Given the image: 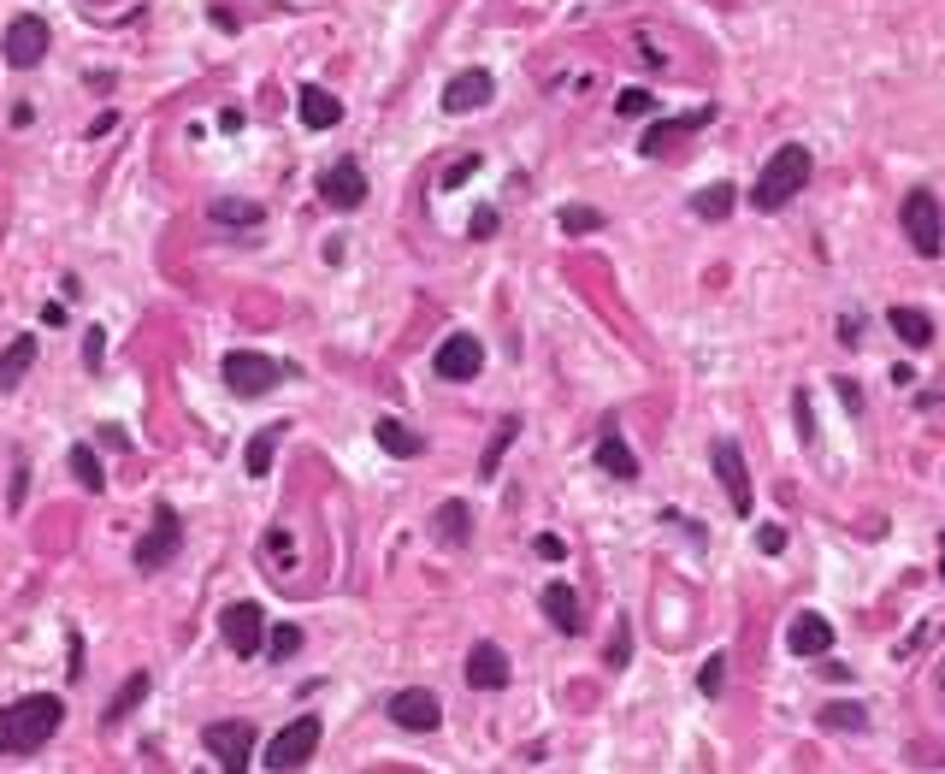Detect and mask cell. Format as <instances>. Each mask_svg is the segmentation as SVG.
I'll list each match as a JSON object with an SVG mask.
<instances>
[{
    "label": "cell",
    "instance_id": "27",
    "mask_svg": "<svg viewBox=\"0 0 945 774\" xmlns=\"http://www.w3.org/2000/svg\"><path fill=\"white\" fill-rule=\"evenodd\" d=\"M816 721L827 733H863V727H869V710H863V704H821Z\"/></svg>",
    "mask_w": 945,
    "mask_h": 774
},
{
    "label": "cell",
    "instance_id": "21",
    "mask_svg": "<svg viewBox=\"0 0 945 774\" xmlns=\"http://www.w3.org/2000/svg\"><path fill=\"white\" fill-rule=\"evenodd\" d=\"M709 119H715L709 107H697V113H686V119H662V125H650V130H644V142H638V154H644V160H656V154H662V148H668L674 136H686V130L709 125Z\"/></svg>",
    "mask_w": 945,
    "mask_h": 774
},
{
    "label": "cell",
    "instance_id": "36",
    "mask_svg": "<svg viewBox=\"0 0 945 774\" xmlns=\"http://www.w3.org/2000/svg\"><path fill=\"white\" fill-rule=\"evenodd\" d=\"M101 361H107V331H101V325H89V331H83V367L95 373Z\"/></svg>",
    "mask_w": 945,
    "mask_h": 774
},
{
    "label": "cell",
    "instance_id": "40",
    "mask_svg": "<svg viewBox=\"0 0 945 774\" xmlns=\"http://www.w3.org/2000/svg\"><path fill=\"white\" fill-rule=\"evenodd\" d=\"M473 172H479V154H461V160H455V166H449V178H443V184H449V190H455V184H467V178H473Z\"/></svg>",
    "mask_w": 945,
    "mask_h": 774
},
{
    "label": "cell",
    "instance_id": "35",
    "mask_svg": "<svg viewBox=\"0 0 945 774\" xmlns=\"http://www.w3.org/2000/svg\"><path fill=\"white\" fill-rule=\"evenodd\" d=\"M597 225H603V213H597V207H562V231H567V237L597 231Z\"/></svg>",
    "mask_w": 945,
    "mask_h": 774
},
{
    "label": "cell",
    "instance_id": "22",
    "mask_svg": "<svg viewBox=\"0 0 945 774\" xmlns=\"http://www.w3.org/2000/svg\"><path fill=\"white\" fill-rule=\"evenodd\" d=\"M30 367H36V337L24 331V337H12V343H6V355H0V390H18Z\"/></svg>",
    "mask_w": 945,
    "mask_h": 774
},
{
    "label": "cell",
    "instance_id": "25",
    "mask_svg": "<svg viewBox=\"0 0 945 774\" xmlns=\"http://www.w3.org/2000/svg\"><path fill=\"white\" fill-rule=\"evenodd\" d=\"M65 467H71V479H77L83 491H95V497L107 491V473H101V461H95L89 444H71V450H65Z\"/></svg>",
    "mask_w": 945,
    "mask_h": 774
},
{
    "label": "cell",
    "instance_id": "43",
    "mask_svg": "<svg viewBox=\"0 0 945 774\" xmlns=\"http://www.w3.org/2000/svg\"><path fill=\"white\" fill-rule=\"evenodd\" d=\"M473 237H497V213H491V207H479V219H473Z\"/></svg>",
    "mask_w": 945,
    "mask_h": 774
},
{
    "label": "cell",
    "instance_id": "18",
    "mask_svg": "<svg viewBox=\"0 0 945 774\" xmlns=\"http://www.w3.org/2000/svg\"><path fill=\"white\" fill-rule=\"evenodd\" d=\"M296 107H302V125L308 130L343 125V101H337L331 89H319V83H302V89H296Z\"/></svg>",
    "mask_w": 945,
    "mask_h": 774
},
{
    "label": "cell",
    "instance_id": "33",
    "mask_svg": "<svg viewBox=\"0 0 945 774\" xmlns=\"http://www.w3.org/2000/svg\"><path fill=\"white\" fill-rule=\"evenodd\" d=\"M697 692H703V698H721V692H727V656H709V662H703Z\"/></svg>",
    "mask_w": 945,
    "mask_h": 774
},
{
    "label": "cell",
    "instance_id": "19",
    "mask_svg": "<svg viewBox=\"0 0 945 774\" xmlns=\"http://www.w3.org/2000/svg\"><path fill=\"white\" fill-rule=\"evenodd\" d=\"M432 538H438V544H449V550L473 544V509H467L461 497H449V503H438V515H432Z\"/></svg>",
    "mask_w": 945,
    "mask_h": 774
},
{
    "label": "cell",
    "instance_id": "12",
    "mask_svg": "<svg viewBox=\"0 0 945 774\" xmlns=\"http://www.w3.org/2000/svg\"><path fill=\"white\" fill-rule=\"evenodd\" d=\"M390 721H396L402 733H438L443 727L438 692H426V686H402V692H390Z\"/></svg>",
    "mask_w": 945,
    "mask_h": 774
},
{
    "label": "cell",
    "instance_id": "39",
    "mask_svg": "<svg viewBox=\"0 0 945 774\" xmlns=\"http://www.w3.org/2000/svg\"><path fill=\"white\" fill-rule=\"evenodd\" d=\"M532 550H538L544 562H562V556H567V544L556 538V532H538V538H532Z\"/></svg>",
    "mask_w": 945,
    "mask_h": 774
},
{
    "label": "cell",
    "instance_id": "26",
    "mask_svg": "<svg viewBox=\"0 0 945 774\" xmlns=\"http://www.w3.org/2000/svg\"><path fill=\"white\" fill-rule=\"evenodd\" d=\"M886 320H892V331H898L910 349H928V343H934V320H928L922 308H892Z\"/></svg>",
    "mask_w": 945,
    "mask_h": 774
},
{
    "label": "cell",
    "instance_id": "38",
    "mask_svg": "<svg viewBox=\"0 0 945 774\" xmlns=\"http://www.w3.org/2000/svg\"><path fill=\"white\" fill-rule=\"evenodd\" d=\"M756 550H762V556H780V550H786V526H756Z\"/></svg>",
    "mask_w": 945,
    "mask_h": 774
},
{
    "label": "cell",
    "instance_id": "3",
    "mask_svg": "<svg viewBox=\"0 0 945 774\" xmlns=\"http://www.w3.org/2000/svg\"><path fill=\"white\" fill-rule=\"evenodd\" d=\"M219 373H225V385L237 390V396H266L272 385H284V361H272V355H260V349H231L225 361H219Z\"/></svg>",
    "mask_w": 945,
    "mask_h": 774
},
{
    "label": "cell",
    "instance_id": "30",
    "mask_svg": "<svg viewBox=\"0 0 945 774\" xmlns=\"http://www.w3.org/2000/svg\"><path fill=\"white\" fill-rule=\"evenodd\" d=\"M514 438H520V420H503V426H497V438H491V450H485V461H479V473H485V479H497V467H503V455H508Z\"/></svg>",
    "mask_w": 945,
    "mask_h": 774
},
{
    "label": "cell",
    "instance_id": "28",
    "mask_svg": "<svg viewBox=\"0 0 945 774\" xmlns=\"http://www.w3.org/2000/svg\"><path fill=\"white\" fill-rule=\"evenodd\" d=\"M278 438H284V426H266V432H254V438H249L243 467H249L254 479H266V473H272V450H278Z\"/></svg>",
    "mask_w": 945,
    "mask_h": 774
},
{
    "label": "cell",
    "instance_id": "15",
    "mask_svg": "<svg viewBox=\"0 0 945 774\" xmlns=\"http://www.w3.org/2000/svg\"><path fill=\"white\" fill-rule=\"evenodd\" d=\"M467 686H473V692H503V686H508V656H503V645L479 639V645L467 650Z\"/></svg>",
    "mask_w": 945,
    "mask_h": 774
},
{
    "label": "cell",
    "instance_id": "8",
    "mask_svg": "<svg viewBox=\"0 0 945 774\" xmlns=\"http://www.w3.org/2000/svg\"><path fill=\"white\" fill-rule=\"evenodd\" d=\"M0 54H6L12 71H30L36 60H48V18L18 12V18L6 24V36H0Z\"/></svg>",
    "mask_w": 945,
    "mask_h": 774
},
{
    "label": "cell",
    "instance_id": "10",
    "mask_svg": "<svg viewBox=\"0 0 945 774\" xmlns=\"http://www.w3.org/2000/svg\"><path fill=\"white\" fill-rule=\"evenodd\" d=\"M709 461H715V479H721V491H727L733 515H751V509H756V491H751V467H745V450H739L733 438H721Z\"/></svg>",
    "mask_w": 945,
    "mask_h": 774
},
{
    "label": "cell",
    "instance_id": "23",
    "mask_svg": "<svg viewBox=\"0 0 945 774\" xmlns=\"http://www.w3.org/2000/svg\"><path fill=\"white\" fill-rule=\"evenodd\" d=\"M597 467H603L609 479H638V455L627 450V438H621L615 426H609V432H603V444H597Z\"/></svg>",
    "mask_w": 945,
    "mask_h": 774
},
{
    "label": "cell",
    "instance_id": "16",
    "mask_svg": "<svg viewBox=\"0 0 945 774\" xmlns=\"http://www.w3.org/2000/svg\"><path fill=\"white\" fill-rule=\"evenodd\" d=\"M786 645H792V656H827V650H833V621H827V615H816V609L792 615V627H786Z\"/></svg>",
    "mask_w": 945,
    "mask_h": 774
},
{
    "label": "cell",
    "instance_id": "5",
    "mask_svg": "<svg viewBox=\"0 0 945 774\" xmlns=\"http://www.w3.org/2000/svg\"><path fill=\"white\" fill-rule=\"evenodd\" d=\"M319 715H296L284 733H272V745H266V769L272 774H290V769H302L308 757L319 751Z\"/></svg>",
    "mask_w": 945,
    "mask_h": 774
},
{
    "label": "cell",
    "instance_id": "11",
    "mask_svg": "<svg viewBox=\"0 0 945 774\" xmlns=\"http://www.w3.org/2000/svg\"><path fill=\"white\" fill-rule=\"evenodd\" d=\"M219 639L237 656H260L266 650V615H260V603H225L219 609Z\"/></svg>",
    "mask_w": 945,
    "mask_h": 774
},
{
    "label": "cell",
    "instance_id": "14",
    "mask_svg": "<svg viewBox=\"0 0 945 774\" xmlns=\"http://www.w3.org/2000/svg\"><path fill=\"white\" fill-rule=\"evenodd\" d=\"M491 95H497V77H491V71H479V65H473V71H455V77L443 83V113H473V107H485Z\"/></svg>",
    "mask_w": 945,
    "mask_h": 774
},
{
    "label": "cell",
    "instance_id": "4",
    "mask_svg": "<svg viewBox=\"0 0 945 774\" xmlns=\"http://www.w3.org/2000/svg\"><path fill=\"white\" fill-rule=\"evenodd\" d=\"M904 237H910V249L922 260H940V249H945V213H940V201L928 190H910L904 195Z\"/></svg>",
    "mask_w": 945,
    "mask_h": 774
},
{
    "label": "cell",
    "instance_id": "24",
    "mask_svg": "<svg viewBox=\"0 0 945 774\" xmlns=\"http://www.w3.org/2000/svg\"><path fill=\"white\" fill-rule=\"evenodd\" d=\"M373 438H378V450L402 455V461H414V455L426 450V438H420L414 426H402V420H390V414H384V420H378V426H373Z\"/></svg>",
    "mask_w": 945,
    "mask_h": 774
},
{
    "label": "cell",
    "instance_id": "6",
    "mask_svg": "<svg viewBox=\"0 0 945 774\" xmlns=\"http://www.w3.org/2000/svg\"><path fill=\"white\" fill-rule=\"evenodd\" d=\"M184 550V520L172 503H154V526L142 532V544H136V568L142 574H154V568H166L172 556Z\"/></svg>",
    "mask_w": 945,
    "mask_h": 774
},
{
    "label": "cell",
    "instance_id": "31",
    "mask_svg": "<svg viewBox=\"0 0 945 774\" xmlns=\"http://www.w3.org/2000/svg\"><path fill=\"white\" fill-rule=\"evenodd\" d=\"M302 639H308L302 627H272V633H266V656H272V662H290V656L302 650Z\"/></svg>",
    "mask_w": 945,
    "mask_h": 774
},
{
    "label": "cell",
    "instance_id": "7",
    "mask_svg": "<svg viewBox=\"0 0 945 774\" xmlns=\"http://www.w3.org/2000/svg\"><path fill=\"white\" fill-rule=\"evenodd\" d=\"M432 373H438L443 385H467V379H479L485 373V343L473 337V331H449L438 343V355H432Z\"/></svg>",
    "mask_w": 945,
    "mask_h": 774
},
{
    "label": "cell",
    "instance_id": "1",
    "mask_svg": "<svg viewBox=\"0 0 945 774\" xmlns=\"http://www.w3.org/2000/svg\"><path fill=\"white\" fill-rule=\"evenodd\" d=\"M60 727H65L60 692H30V698H18V704L0 710V751H6V757H30V751H42Z\"/></svg>",
    "mask_w": 945,
    "mask_h": 774
},
{
    "label": "cell",
    "instance_id": "20",
    "mask_svg": "<svg viewBox=\"0 0 945 774\" xmlns=\"http://www.w3.org/2000/svg\"><path fill=\"white\" fill-rule=\"evenodd\" d=\"M148 692H154V680H148V674H130L125 686L113 692V704L101 710V727H125L130 715H136L142 704H148Z\"/></svg>",
    "mask_w": 945,
    "mask_h": 774
},
{
    "label": "cell",
    "instance_id": "37",
    "mask_svg": "<svg viewBox=\"0 0 945 774\" xmlns=\"http://www.w3.org/2000/svg\"><path fill=\"white\" fill-rule=\"evenodd\" d=\"M627 656H632V627L621 621V627H615V645H609V656H603V662H609V668H627Z\"/></svg>",
    "mask_w": 945,
    "mask_h": 774
},
{
    "label": "cell",
    "instance_id": "32",
    "mask_svg": "<svg viewBox=\"0 0 945 774\" xmlns=\"http://www.w3.org/2000/svg\"><path fill=\"white\" fill-rule=\"evenodd\" d=\"M213 219L219 225H260V207L254 201H213Z\"/></svg>",
    "mask_w": 945,
    "mask_h": 774
},
{
    "label": "cell",
    "instance_id": "13",
    "mask_svg": "<svg viewBox=\"0 0 945 774\" xmlns=\"http://www.w3.org/2000/svg\"><path fill=\"white\" fill-rule=\"evenodd\" d=\"M319 201H325L331 213H355V207L367 201V172H361L355 160L325 166V172H319Z\"/></svg>",
    "mask_w": 945,
    "mask_h": 774
},
{
    "label": "cell",
    "instance_id": "44",
    "mask_svg": "<svg viewBox=\"0 0 945 774\" xmlns=\"http://www.w3.org/2000/svg\"><path fill=\"white\" fill-rule=\"evenodd\" d=\"M30 119H36V107H30V101H18V107H12V125L30 130Z\"/></svg>",
    "mask_w": 945,
    "mask_h": 774
},
{
    "label": "cell",
    "instance_id": "2",
    "mask_svg": "<svg viewBox=\"0 0 945 774\" xmlns=\"http://www.w3.org/2000/svg\"><path fill=\"white\" fill-rule=\"evenodd\" d=\"M810 172H816V160H810V148H804V142L774 148V154H768V166H762V178L751 184L756 213H780L786 201H798L804 184H810Z\"/></svg>",
    "mask_w": 945,
    "mask_h": 774
},
{
    "label": "cell",
    "instance_id": "17",
    "mask_svg": "<svg viewBox=\"0 0 945 774\" xmlns=\"http://www.w3.org/2000/svg\"><path fill=\"white\" fill-rule=\"evenodd\" d=\"M538 603H544V621H550L562 639H579V615H585V609H579V591H573V585H562V580L544 585Z\"/></svg>",
    "mask_w": 945,
    "mask_h": 774
},
{
    "label": "cell",
    "instance_id": "9",
    "mask_svg": "<svg viewBox=\"0 0 945 774\" xmlns=\"http://www.w3.org/2000/svg\"><path fill=\"white\" fill-rule=\"evenodd\" d=\"M201 745L219 757L225 774H249V763H254V727L249 721H213V727L201 733Z\"/></svg>",
    "mask_w": 945,
    "mask_h": 774
},
{
    "label": "cell",
    "instance_id": "45",
    "mask_svg": "<svg viewBox=\"0 0 945 774\" xmlns=\"http://www.w3.org/2000/svg\"><path fill=\"white\" fill-rule=\"evenodd\" d=\"M940 544H945V532H940ZM940 580H945V550H940Z\"/></svg>",
    "mask_w": 945,
    "mask_h": 774
},
{
    "label": "cell",
    "instance_id": "29",
    "mask_svg": "<svg viewBox=\"0 0 945 774\" xmlns=\"http://www.w3.org/2000/svg\"><path fill=\"white\" fill-rule=\"evenodd\" d=\"M733 201H739L733 184H709V190L692 195V213H697V219H727V213H733Z\"/></svg>",
    "mask_w": 945,
    "mask_h": 774
},
{
    "label": "cell",
    "instance_id": "34",
    "mask_svg": "<svg viewBox=\"0 0 945 774\" xmlns=\"http://www.w3.org/2000/svg\"><path fill=\"white\" fill-rule=\"evenodd\" d=\"M615 113H621V119L656 113V95H650V89H621V95H615Z\"/></svg>",
    "mask_w": 945,
    "mask_h": 774
},
{
    "label": "cell",
    "instance_id": "41",
    "mask_svg": "<svg viewBox=\"0 0 945 774\" xmlns=\"http://www.w3.org/2000/svg\"><path fill=\"white\" fill-rule=\"evenodd\" d=\"M798 432H804V444H816V420H810V396L798 390Z\"/></svg>",
    "mask_w": 945,
    "mask_h": 774
},
{
    "label": "cell",
    "instance_id": "42",
    "mask_svg": "<svg viewBox=\"0 0 945 774\" xmlns=\"http://www.w3.org/2000/svg\"><path fill=\"white\" fill-rule=\"evenodd\" d=\"M24 485H30V467H24V461H18V467H12V497H6V503H12V509H24Z\"/></svg>",
    "mask_w": 945,
    "mask_h": 774
}]
</instances>
